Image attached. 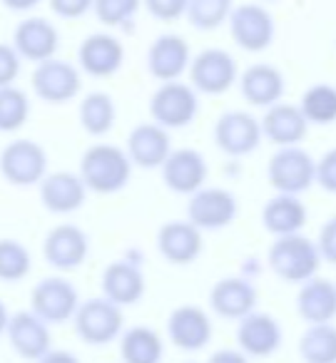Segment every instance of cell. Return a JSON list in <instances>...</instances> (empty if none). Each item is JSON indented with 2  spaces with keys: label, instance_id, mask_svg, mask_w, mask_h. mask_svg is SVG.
<instances>
[{
  "label": "cell",
  "instance_id": "6da1fadb",
  "mask_svg": "<svg viewBox=\"0 0 336 363\" xmlns=\"http://www.w3.org/2000/svg\"><path fill=\"white\" fill-rule=\"evenodd\" d=\"M132 162L125 150L112 145H92L80 160V179L97 194H115L130 182Z\"/></svg>",
  "mask_w": 336,
  "mask_h": 363
},
{
  "label": "cell",
  "instance_id": "7a4b0ae2",
  "mask_svg": "<svg viewBox=\"0 0 336 363\" xmlns=\"http://www.w3.org/2000/svg\"><path fill=\"white\" fill-rule=\"evenodd\" d=\"M269 269L279 279L289 284H304L311 277H316L321 267L319 249L311 239L301 237V234H286V237H276V242L269 247L266 254Z\"/></svg>",
  "mask_w": 336,
  "mask_h": 363
},
{
  "label": "cell",
  "instance_id": "3957f363",
  "mask_svg": "<svg viewBox=\"0 0 336 363\" xmlns=\"http://www.w3.org/2000/svg\"><path fill=\"white\" fill-rule=\"evenodd\" d=\"M316 162L299 145L279 147L266 164V179L279 194H301L314 184Z\"/></svg>",
  "mask_w": 336,
  "mask_h": 363
},
{
  "label": "cell",
  "instance_id": "277c9868",
  "mask_svg": "<svg viewBox=\"0 0 336 363\" xmlns=\"http://www.w3.org/2000/svg\"><path fill=\"white\" fill-rule=\"evenodd\" d=\"M200 112V100H197V90L185 82H162L150 97V115L155 125L165 127V130H175V127H187Z\"/></svg>",
  "mask_w": 336,
  "mask_h": 363
},
{
  "label": "cell",
  "instance_id": "5b68a950",
  "mask_svg": "<svg viewBox=\"0 0 336 363\" xmlns=\"http://www.w3.org/2000/svg\"><path fill=\"white\" fill-rule=\"evenodd\" d=\"M75 333L90 346H105L115 341L122 331V316L120 306L107 298H87L77 306L75 316Z\"/></svg>",
  "mask_w": 336,
  "mask_h": 363
},
{
  "label": "cell",
  "instance_id": "8992f818",
  "mask_svg": "<svg viewBox=\"0 0 336 363\" xmlns=\"http://www.w3.org/2000/svg\"><path fill=\"white\" fill-rule=\"evenodd\" d=\"M48 172V155L38 142L16 140L0 152V174L16 187L40 184Z\"/></svg>",
  "mask_w": 336,
  "mask_h": 363
},
{
  "label": "cell",
  "instance_id": "52a82bcc",
  "mask_svg": "<svg viewBox=\"0 0 336 363\" xmlns=\"http://www.w3.org/2000/svg\"><path fill=\"white\" fill-rule=\"evenodd\" d=\"M80 294L67 279L48 277L36 284L31 294V311L45 323H65L75 316Z\"/></svg>",
  "mask_w": 336,
  "mask_h": 363
},
{
  "label": "cell",
  "instance_id": "ba28073f",
  "mask_svg": "<svg viewBox=\"0 0 336 363\" xmlns=\"http://www.w3.org/2000/svg\"><path fill=\"white\" fill-rule=\"evenodd\" d=\"M227 23H229L232 38H234L242 50L261 52L274 40V33H276L274 18H271V13L264 6L244 3V6L232 8Z\"/></svg>",
  "mask_w": 336,
  "mask_h": 363
},
{
  "label": "cell",
  "instance_id": "9c48e42d",
  "mask_svg": "<svg viewBox=\"0 0 336 363\" xmlns=\"http://www.w3.org/2000/svg\"><path fill=\"white\" fill-rule=\"evenodd\" d=\"M239 214L237 199L232 192L222 187H202L195 194H190L187 204V222L195 224L197 229H224L234 222Z\"/></svg>",
  "mask_w": 336,
  "mask_h": 363
},
{
  "label": "cell",
  "instance_id": "30bf717a",
  "mask_svg": "<svg viewBox=\"0 0 336 363\" xmlns=\"http://www.w3.org/2000/svg\"><path fill=\"white\" fill-rule=\"evenodd\" d=\"M237 62L227 50L210 48L202 50L195 60H190L192 87L205 95H222L237 82Z\"/></svg>",
  "mask_w": 336,
  "mask_h": 363
},
{
  "label": "cell",
  "instance_id": "8fae6325",
  "mask_svg": "<svg viewBox=\"0 0 336 363\" xmlns=\"http://www.w3.org/2000/svg\"><path fill=\"white\" fill-rule=\"evenodd\" d=\"M31 82L36 95L43 102H50V105H65L82 87L77 67L65 60H55V57H50L45 62H38Z\"/></svg>",
  "mask_w": 336,
  "mask_h": 363
},
{
  "label": "cell",
  "instance_id": "7c38bea8",
  "mask_svg": "<svg viewBox=\"0 0 336 363\" xmlns=\"http://www.w3.org/2000/svg\"><path fill=\"white\" fill-rule=\"evenodd\" d=\"M215 142L224 155L229 157H244L259 147L261 142V127L259 120L249 112L232 110L217 120L215 125Z\"/></svg>",
  "mask_w": 336,
  "mask_h": 363
},
{
  "label": "cell",
  "instance_id": "4fadbf2b",
  "mask_svg": "<svg viewBox=\"0 0 336 363\" xmlns=\"http://www.w3.org/2000/svg\"><path fill=\"white\" fill-rule=\"evenodd\" d=\"M87 252H90L87 234L75 224H58L55 229H50L45 244H43L45 262L58 272H72V269L82 267Z\"/></svg>",
  "mask_w": 336,
  "mask_h": 363
},
{
  "label": "cell",
  "instance_id": "5bb4252c",
  "mask_svg": "<svg viewBox=\"0 0 336 363\" xmlns=\"http://www.w3.org/2000/svg\"><path fill=\"white\" fill-rule=\"evenodd\" d=\"M13 48L26 60L45 62L55 57L60 48V33L45 18H28L13 33Z\"/></svg>",
  "mask_w": 336,
  "mask_h": 363
},
{
  "label": "cell",
  "instance_id": "9a60e30c",
  "mask_svg": "<svg viewBox=\"0 0 336 363\" xmlns=\"http://www.w3.org/2000/svg\"><path fill=\"white\" fill-rule=\"evenodd\" d=\"M162 179L177 194H195L205 187L207 182V162L197 150H177L170 152L162 162Z\"/></svg>",
  "mask_w": 336,
  "mask_h": 363
},
{
  "label": "cell",
  "instance_id": "2e32d148",
  "mask_svg": "<svg viewBox=\"0 0 336 363\" xmlns=\"http://www.w3.org/2000/svg\"><path fill=\"white\" fill-rule=\"evenodd\" d=\"M237 343L244 356L266 358L281 346V326L269 313L251 311L239 318L237 326Z\"/></svg>",
  "mask_w": 336,
  "mask_h": 363
},
{
  "label": "cell",
  "instance_id": "e0dca14e",
  "mask_svg": "<svg viewBox=\"0 0 336 363\" xmlns=\"http://www.w3.org/2000/svg\"><path fill=\"white\" fill-rule=\"evenodd\" d=\"M170 341L182 351H200L212 341V321L200 306H177L167 318Z\"/></svg>",
  "mask_w": 336,
  "mask_h": 363
},
{
  "label": "cell",
  "instance_id": "ac0fdd59",
  "mask_svg": "<svg viewBox=\"0 0 336 363\" xmlns=\"http://www.w3.org/2000/svg\"><path fill=\"white\" fill-rule=\"evenodd\" d=\"M77 60L80 67L92 77H110L125 62V48L117 40L115 35H107V33H95V35H87L80 45L77 52Z\"/></svg>",
  "mask_w": 336,
  "mask_h": 363
},
{
  "label": "cell",
  "instance_id": "d6986e66",
  "mask_svg": "<svg viewBox=\"0 0 336 363\" xmlns=\"http://www.w3.org/2000/svg\"><path fill=\"white\" fill-rule=\"evenodd\" d=\"M8 338L18 356L28 361H38L50 351V331L48 323L40 321L33 311H18L8 318Z\"/></svg>",
  "mask_w": 336,
  "mask_h": 363
},
{
  "label": "cell",
  "instance_id": "ffe728a7",
  "mask_svg": "<svg viewBox=\"0 0 336 363\" xmlns=\"http://www.w3.org/2000/svg\"><path fill=\"white\" fill-rule=\"evenodd\" d=\"M87 187L82 184L80 174L72 172H53L40 179V199L48 212L72 214L85 204Z\"/></svg>",
  "mask_w": 336,
  "mask_h": 363
},
{
  "label": "cell",
  "instance_id": "44dd1931",
  "mask_svg": "<svg viewBox=\"0 0 336 363\" xmlns=\"http://www.w3.org/2000/svg\"><path fill=\"white\" fill-rule=\"evenodd\" d=\"M172 152L170 135L165 127L155 125V122H145L137 125L127 137V157L132 164L142 167V169H157L167 155Z\"/></svg>",
  "mask_w": 336,
  "mask_h": 363
},
{
  "label": "cell",
  "instance_id": "7402d4cb",
  "mask_svg": "<svg viewBox=\"0 0 336 363\" xmlns=\"http://www.w3.org/2000/svg\"><path fill=\"white\" fill-rule=\"evenodd\" d=\"M210 306L217 316L239 321L256 306V289L242 277H227L217 281L210 291Z\"/></svg>",
  "mask_w": 336,
  "mask_h": 363
},
{
  "label": "cell",
  "instance_id": "603a6c76",
  "mask_svg": "<svg viewBox=\"0 0 336 363\" xmlns=\"http://www.w3.org/2000/svg\"><path fill=\"white\" fill-rule=\"evenodd\" d=\"M259 127L261 137H266V140L279 147L299 145L306 137V132H309V122L304 120L299 107L284 105V102L266 107V115L259 120Z\"/></svg>",
  "mask_w": 336,
  "mask_h": 363
},
{
  "label": "cell",
  "instance_id": "cb8c5ba5",
  "mask_svg": "<svg viewBox=\"0 0 336 363\" xmlns=\"http://www.w3.org/2000/svg\"><path fill=\"white\" fill-rule=\"evenodd\" d=\"M150 75L162 82H172L190 67V45L180 35H160L147 50Z\"/></svg>",
  "mask_w": 336,
  "mask_h": 363
},
{
  "label": "cell",
  "instance_id": "d4e9b609",
  "mask_svg": "<svg viewBox=\"0 0 336 363\" xmlns=\"http://www.w3.org/2000/svg\"><path fill=\"white\" fill-rule=\"evenodd\" d=\"M157 249L172 264H192L202 254V232L190 222H167L157 232Z\"/></svg>",
  "mask_w": 336,
  "mask_h": 363
},
{
  "label": "cell",
  "instance_id": "484cf974",
  "mask_svg": "<svg viewBox=\"0 0 336 363\" xmlns=\"http://www.w3.org/2000/svg\"><path fill=\"white\" fill-rule=\"evenodd\" d=\"M296 311L309 326L314 323H331L336 318V284L329 279L311 277L301 284L296 296Z\"/></svg>",
  "mask_w": 336,
  "mask_h": 363
},
{
  "label": "cell",
  "instance_id": "4316f807",
  "mask_svg": "<svg viewBox=\"0 0 336 363\" xmlns=\"http://www.w3.org/2000/svg\"><path fill=\"white\" fill-rule=\"evenodd\" d=\"M239 90L249 105L254 107H271L284 95V75L271 65H256L246 67L239 77Z\"/></svg>",
  "mask_w": 336,
  "mask_h": 363
},
{
  "label": "cell",
  "instance_id": "83f0119b",
  "mask_svg": "<svg viewBox=\"0 0 336 363\" xmlns=\"http://www.w3.org/2000/svg\"><path fill=\"white\" fill-rule=\"evenodd\" d=\"M102 294L117 306H130L145 296V277L130 262H112L102 272Z\"/></svg>",
  "mask_w": 336,
  "mask_h": 363
},
{
  "label": "cell",
  "instance_id": "f1b7e54d",
  "mask_svg": "<svg viewBox=\"0 0 336 363\" xmlns=\"http://www.w3.org/2000/svg\"><path fill=\"white\" fill-rule=\"evenodd\" d=\"M261 222L264 229L274 237L286 234H299L306 224V207L299 202L296 194H279L269 199L261 209Z\"/></svg>",
  "mask_w": 336,
  "mask_h": 363
},
{
  "label": "cell",
  "instance_id": "f546056e",
  "mask_svg": "<svg viewBox=\"0 0 336 363\" xmlns=\"http://www.w3.org/2000/svg\"><path fill=\"white\" fill-rule=\"evenodd\" d=\"M120 356L125 363H162L165 343L150 326H135L122 336Z\"/></svg>",
  "mask_w": 336,
  "mask_h": 363
},
{
  "label": "cell",
  "instance_id": "4dcf8cb0",
  "mask_svg": "<svg viewBox=\"0 0 336 363\" xmlns=\"http://www.w3.org/2000/svg\"><path fill=\"white\" fill-rule=\"evenodd\" d=\"M117 117V107L107 92H90L80 102V125L87 135L102 137L112 130Z\"/></svg>",
  "mask_w": 336,
  "mask_h": 363
},
{
  "label": "cell",
  "instance_id": "1f68e13d",
  "mask_svg": "<svg viewBox=\"0 0 336 363\" xmlns=\"http://www.w3.org/2000/svg\"><path fill=\"white\" fill-rule=\"evenodd\" d=\"M299 353L304 363H336V326L331 323L309 326L299 341Z\"/></svg>",
  "mask_w": 336,
  "mask_h": 363
},
{
  "label": "cell",
  "instance_id": "d6a6232c",
  "mask_svg": "<svg viewBox=\"0 0 336 363\" xmlns=\"http://www.w3.org/2000/svg\"><path fill=\"white\" fill-rule=\"evenodd\" d=\"M304 120L314 125H331L336 122V87L326 82H316L304 92L299 105Z\"/></svg>",
  "mask_w": 336,
  "mask_h": 363
},
{
  "label": "cell",
  "instance_id": "836d02e7",
  "mask_svg": "<svg viewBox=\"0 0 336 363\" xmlns=\"http://www.w3.org/2000/svg\"><path fill=\"white\" fill-rule=\"evenodd\" d=\"M31 117V100L21 87H0V132H16Z\"/></svg>",
  "mask_w": 336,
  "mask_h": 363
},
{
  "label": "cell",
  "instance_id": "e575fe53",
  "mask_svg": "<svg viewBox=\"0 0 336 363\" xmlns=\"http://www.w3.org/2000/svg\"><path fill=\"white\" fill-rule=\"evenodd\" d=\"M234 0H187V18L197 30H215L227 23Z\"/></svg>",
  "mask_w": 336,
  "mask_h": 363
},
{
  "label": "cell",
  "instance_id": "d590c367",
  "mask_svg": "<svg viewBox=\"0 0 336 363\" xmlns=\"http://www.w3.org/2000/svg\"><path fill=\"white\" fill-rule=\"evenodd\" d=\"M31 274V252L16 239H0V281H21Z\"/></svg>",
  "mask_w": 336,
  "mask_h": 363
},
{
  "label": "cell",
  "instance_id": "8d00e7d4",
  "mask_svg": "<svg viewBox=\"0 0 336 363\" xmlns=\"http://www.w3.org/2000/svg\"><path fill=\"white\" fill-rule=\"evenodd\" d=\"M140 6L142 0H92V11H95L97 21L110 28L130 23L140 11Z\"/></svg>",
  "mask_w": 336,
  "mask_h": 363
},
{
  "label": "cell",
  "instance_id": "74e56055",
  "mask_svg": "<svg viewBox=\"0 0 336 363\" xmlns=\"http://www.w3.org/2000/svg\"><path fill=\"white\" fill-rule=\"evenodd\" d=\"M314 182L324 189V192L336 194V147L334 150H329L319 162H316Z\"/></svg>",
  "mask_w": 336,
  "mask_h": 363
},
{
  "label": "cell",
  "instance_id": "f35d334b",
  "mask_svg": "<svg viewBox=\"0 0 336 363\" xmlns=\"http://www.w3.org/2000/svg\"><path fill=\"white\" fill-rule=\"evenodd\" d=\"M152 18L157 21H177L180 16H185L187 11V0H142Z\"/></svg>",
  "mask_w": 336,
  "mask_h": 363
},
{
  "label": "cell",
  "instance_id": "ab89813d",
  "mask_svg": "<svg viewBox=\"0 0 336 363\" xmlns=\"http://www.w3.org/2000/svg\"><path fill=\"white\" fill-rule=\"evenodd\" d=\"M18 75H21V55L13 45L0 43V87L13 85Z\"/></svg>",
  "mask_w": 336,
  "mask_h": 363
},
{
  "label": "cell",
  "instance_id": "60d3db41",
  "mask_svg": "<svg viewBox=\"0 0 336 363\" xmlns=\"http://www.w3.org/2000/svg\"><path fill=\"white\" fill-rule=\"evenodd\" d=\"M316 249H319V257L326 259V262L336 264V217H331L329 222L321 227L319 232V242H316Z\"/></svg>",
  "mask_w": 336,
  "mask_h": 363
},
{
  "label": "cell",
  "instance_id": "b9f144b4",
  "mask_svg": "<svg viewBox=\"0 0 336 363\" xmlns=\"http://www.w3.org/2000/svg\"><path fill=\"white\" fill-rule=\"evenodd\" d=\"M50 8L60 18H80L92 11V0H50Z\"/></svg>",
  "mask_w": 336,
  "mask_h": 363
},
{
  "label": "cell",
  "instance_id": "7bdbcfd3",
  "mask_svg": "<svg viewBox=\"0 0 336 363\" xmlns=\"http://www.w3.org/2000/svg\"><path fill=\"white\" fill-rule=\"evenodd\" d=\"M207 363H249L246 356L242 351H234V348H222V351L212 353Z\"/></svg>",
  "mask_w": 336,
  "mask_h": 363
},
{
  "label": "cell",
  "instance_id": "ee69618b",
  "mask_svg": "<svg viewBox=\"0 0 336 363\" xmlns=\"http://www.w3.org/2000/svg\"><path fill=\"white\" fill-rule=\"evenodd\" d=\"M38 363H80V358L70 351H48L43 358H38Z\"/></svg>",
  "mask_w": 336,
  "mask_h": 363
},
{
  "label": "cell",
  "instance_id": "f6af8a7d",
  "mask_svg": "<svg viewBox=\"0 0 336 363\" xmlns=\"http://www.w3.org/2000/svg\"><path fill=\"white\" fill-rule=\"evenodd\" d=\"M40 0H3V6L8 11H16V13H26V11H33Z\"/></svg>",
  "mask_w": 336,
  "mask_h": 363
},
{
  "label": "cell",
  "instance_id": "bcb514c9",
  "mask_svg": "<svg viewBox=\"0 0 336 363\" xmlns=\"http://www.w3.org/2000/svg\"><path fill=\"white\" fill-rule=\"evenodd\" d=\"M8 318H11V316H8L6 303L0 301V333H3V331H6V328H8Z\"/></svg>",
  "mask_w": 336,
  "mask_h": 363
}]
</instances>
